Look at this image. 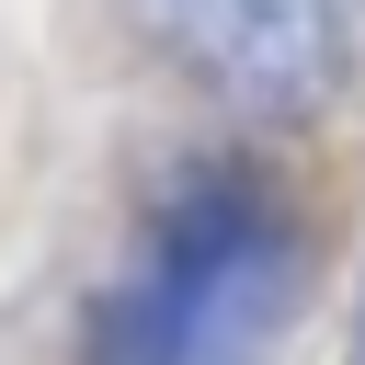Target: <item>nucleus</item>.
<instances>
[{
	"label": "nucleus",
	"mask_w": 365,
	"mask_h": 365,
	"mask_svg": "<svg viewBox=\"0 0 365 365\" xmlns=\"http://www.w3.org/2000/svg\"><path fill=\"white\" fill-rule=\"evenodd\" d=\"M297 319V217L251 171H182L91 308L103 365H262Z\"/></svg>",
	"instance_id": "f257e3e1"
},
{
	"label": "nucleus",
	"mask_w": 365,
	"mask_h": 365,
	"mask_svg": "<svg viewBox=\"0 0 365 365\" xmlns=\"http://www.w3.org/2000/svg\"><path fill=\"white\" fill-rule=\"evenodd\" d=\"M125 23L251 114H308L354 68L365 0H125Z\"/></svg>",
	"instance_id": "f03ea898"
},
{
	"label": "nucleus",
	"mask_w": 365,
	"mask_h": 365,
	"mask_svg": "<svg viewBox=\"0 0 365 365\" xmlns=\"http://www.w3.org/2000/svg\"><path fill=\"white\" fill-rule=\"evenodd\" d=\"M342 365H365V285H354V342H342Z\"/></svg>",
	"instance_id": "7ed1b4c3"
}]
</instances>
